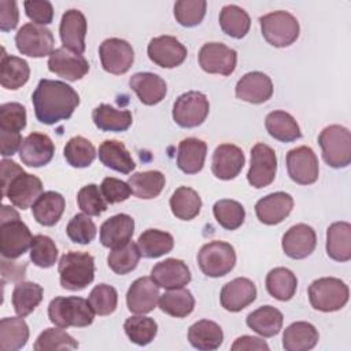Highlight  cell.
<instances>
[{
  "instance_id": "cell-18",
  "label": "cell",
  "mask_w": 351,
  "mask_h": 351,
  "mask_svg": "<svg viewBox=\"0 0 351 351\" xmlns=\"http://www.w3.org/2000/svg\"><path fill=\"white\" fill-rule=\"evenodd\" d=\"M317 245L315 230L306 225L298 223L291 226L282 236L281 247L287 256L292 259H304L307 258Z\"/></svg>"
},
{
  "instance_id": "cell-53",
  "label": "cell",
  "mask_w": 351,
  "mask_h": 351,
  "mask_svg": "<svg viewBox=\"0 0 351 351\" xmlns=\"http://www.w3.org/2000/svg\"><path fill=\"white\" fill-rule=\"evenodd\" d=\"M206 0H178L174 4V18L185 27L199 25L206 15Z\"/></svg>"
},
{
  "instance_id": "cell-24",
  "label": "cell",
  "mask_w": 351,
  "mask_h": 351,
  "mask_svg": "<svg viewBox=\"0 0 351 351\" xmlns=\"http://www.w3.org/2000/svg\"><path fill=\"white\" fill-rule=\"evenodd\" d=\"M59 33L64 48L82 55L85 51L86 19L80 10L71 8L62 15Z\"/></svg>"
},
{
  "instance_id": "cell-16",
  "label": "cell",
  "mask_w": 351,
  "mask_h": 351,
  "mask_svg": "<svg viewBox=\"0 0 351 351\" xmlns=\"http://www.w3.org/2000/svg\"><path fill=\"white\" fill-rule=\"evenodd\" d=\"M147 53L151 62L163 69H174L180 66L188 55L184 44L173 36H159L149 41Z\"/></svg>"
},
{
  "instance_id": "cell-17",
  "label": "cell",
  "mask_w": 351,
  "mask_h": 351,
  "mask_svg": "<svg viewBox=\"0 0 351 351\" xmlns=\"http://www.w3.org/2000/svg\"><path fill=\"white\" fill-rule=\"evenodd\" d=\"M48 70L67 81H77L89 71V63L81 53L62 47L49 55Z\"/></svg>"
},
{
  "instance_id": "cell-32",
  "label": "cell",
  "mask_w": 351,
  "mask_h": 351,
  "mask_svg": "<svg viewBox=\"0 0 351 351\" xmlns=\"http://www.w3.org/2000/svg\"><path fill=\"white\" fill-rule=\"evenodd\" d=\"M326 254L337 262L351 259V225L340 221L332 223L326 230Z\"/></svg>"
},
{
  "instance_id": "cell-43",
  "label": "cell",
  "mask_w": 351,
  "mask_h": 351,
  "mask_svg": "<svg viewBox=\"0 0 351 351\" xmlns=\"http://www.w3.org/2000/svg\"><path fill=\"white\" fill-rule=\"evenodd\" d=\"M159 308L176 318H185L195 308V298L186 288L169 289L159 296Z\"/></svg>"
},
{
  "instance_id": "cell-30",
  "label": "cell",
  "mask_w": 351,
  "mask_h": 351,
  "mask_svg": "<svg viewBox=\"0 0 351 351\" xmlns=\"http://www.w3.org/2000/svg\"><path fill=\"white\" fill-rule=\"evenodd\" d=\"M66 207L64 197L55 192H43L32 206L34 219L43 226H53L62 217Z\"/></svg>"
},
{
  "instance_id": "cell-47",
  "label": "cell",
  "mask_w": 351,
  "mask_h": 351,
  "mask_svg": "<svg viewBox=\"0 0 351 351\" xmlns=\"http://www.w3.org/2000/svg\"><path fill=\"white\" fill-rule=\"evenodd\" d=\"M140 258L141 254L137 244L129 241L121 247L111 248V252L107 256V263L114 273L123 276L133 271L137 267Z\"/></svg>"
},
{
  "instance_id": "cell-22",
  "label": "cell",
  "mask_w": 351,
  "mask_h": 351,
  "mask_svg": "<svg viewBox=\"0 0 351 351\" xmlns=\"http://www.w3.org/2000/svg\"><path fill=\"white\" fill-rule=\"evenodd\" d=\"M55 154V145L49 136L44 133H30L22 141L19 158L29 167H41L51 162Z\"/></svg>"
},
{
  "instance_id": "cell-23",
  "label": "cell",
  "mask_w": 351,
  "mask_h": 351,
  "mask_svg": "<svg viewBox=\"0 0 351 351\" xmlns=\"http://www.w3.org/2000/svg\"><path fill=\"white\" fill-rule=\"evenodd\" d=\"M245 163V156L237 145L221 144L215 148L211 160L213 174L219 180L236 178Z\"/></svg>"
},
{
  "instance_id": "cell-63",
  "label": "cell",
  "mask_w": 351,
  "mask_h": 351,
  "mask_svg": "<svg viewBox=\"0 0 351 351\" xmlns=\"http://www.w3.org/2000/svg\"><path fill=\"white\" fill-rule=\"evenodd\" d=\"M232 351H244V350H256V351H267L269 350V346L265 340L259 339V337H255V336H241V337H237L234 340V343L232 344Z\"/></svg>"
},
{
  "instance_id": "cell-29",
  "label": "cell",
  "mask_w": 351,
  "mask_h": 351,
  "mask_svg": "<svg viewBox=\"0 0 351 351\" xmlns=\"http://www.w3.org/2000/svg\"><path fill=\"white\" fill-rule=\"evenodd\" d=\"M207 144L196 137H186L180 141L177 151V166L185 174H196L204 166Z\"/></svg>"
},
{
  "instance_id": "cell-26",
  "label": "cell",
  "mask_w": 351,
  "mask_h": 351,
  "mask_svg": "<svg viewBox=\"0 0 351 351\" xmlns=\"http://www.w3.org/2000/svg\"><path fill=\"white\" fill-rule=\"evenodd\" d=\"M293 208V199L289 193L274 192L259 199L255 204V214L265 225L282 222Z\"/></svg>"
},
{
  "instance_id": "cell-33",
  "label": "cell",
  "mask_w": 351,
  "mask_h": 351,
  "mask_svg": "<svg viewBox=\"0 0 351 351\" xmlns=\"http://www.w3.org/2000/svg\"><path fill=\"white\" fill-rule=\"evenodd\" d=\"M188 340L192 347L200 351H211L219 348L223 341L221 326L210 319H200L188 329Z\"/></svg>"
},
{
  "instance_id": "cell-45",
  "label": "cell",
  "mask_w": 351,
  "mask_h": 351,
  "mask_svg": "<svg viewBox=\"0 0 351 351\" xmlns=\"http://www.w3.org/2000/svg\"><path fill=\"white\" fill-rule=\"evenodd\" d=\"M137 247L141 256L159 258L173 250L174 239L167 232L159 229H147L138 236Z\"/></svg>"
},
{
  "instance_id": "cell-44",
  "label": "cell",
  "mask_w": 351,
  "mask_h": 351,
  "mask_svg": "<svg viewBox=\"0 0 351 351\" xmlns=\"http://www.w3.org/2000/svg\"><path fill=\"white\" fill-rule=\"evenodd\" d=\"M44 289L32 281H19L12 291V306L19 317H26L41 303Z\"/></svg>"
},
{
  "instance_id": "cell-19",
  "label": "cell",
  "mask_w": 351,
  "mask_h": 351,
  "mask_svg": "<svg viewBox=\"0 0 351 351\" xmlns=\"http://www.w3.org/2000/svg\"><path fill=\"white\" fill-rule=\"evenodd\" d=\"M151 278L159 288H165L167 291L177 289L189 284L191 271L184 261L169 258L158 262L151 269Z\"/></svg>"
},
{
  "instance_id": "cell-37",
  "label": "cell",
  "mask_w": 351,
  "mask_h": 351,
  "mask_svg": "<svg viewBox=\"0 0 351 351\" xmlns=\"http://www.w3.org/2000/svg\"><path fill=\"white\" fill-rule=\"evenodd\" d=\"M30 69L26 60L22 58L7 55L3 48V55L0 60V84L5 89L15 90L25 85L29 80Z\"/></svg>"
},
{
  "instance_id": "cell-35",
  "label": "cell",
  "mask_w": 351,
  "mask_h": 351,
  "mask_svg": "<svg viewBox=\"0 0 351 351\" xmlns=\"http://www.w3.org/2000/svg\"><path fill=\"white\" fill-rule=\"evenodd\" d=\"M99 159L106 167L123 174H129L136 167L130 152L118 140L103 141L99 147Z\"/></svg>"
},
{
  "instance_id": "cell-5",
  "label": "cell",
  "mask_w": 351,
  "mask_h": 351,
  "mask_svg": "<svg viewBox=\"0 0 351 351\" xmlns=\"http://www.w3.org/2000/svg\"><path fill=\"white\" fill-rule=\"evenodd\" d=\"M322 158L333 169H343L351 163V133L341 125H329L318 136Z\"/></svg>"
},
{
  "instance_id": "cell-42",
  "label": "cell",
  "mask_w": 351,
  "mask_h": 351,
  "mask_svg": "<svg viewBox=\"0 0 351 351\" xmlns=\"http://www.w3.org/2000/svg\"><path fill=\"white\" fill-rule=\"evenodd\" d=\"M170 208L173 215L178 219L191 221L199 215L202 199L195 189L189 186H180L170 197Z\"/></svg>"
},
{
  "instance_id": "cell-56",
  "label": "cell",
  "mask_w": 351,
  "mask_h": 351,
  "mask_svg": "<svg viewBox=\"0 0 351 351\" xmlns=\"http://www.w3.org/2000/svg\"><path fill=\"white\" fill-rule=\"evenodd\" d=\"M26 126V108L21 103H4L0 106V132L21 133Z\"/></svg>"
},
{
  "instance_id": "cell-3",
  "label": "cell",
  "mask_w": 351,
  "mask_h": 351,
  "mask_svg": "<svg viewBox=\"0 0 351 351\" xmlns=\"http://www.w3.org/2000/svg\"><path fill=\"white\" fill-rule=\"evenodd\" d=\"M49 321L59 328H84L93 322L95 311L88 300L80 296H58L48 306Z\"/></svg>"
},
{
  "instance_id": "cell-11",
  "label": "cell",
  "mask_w": 351,
  "mask_h": 351,
  "mask_svg": "<svg viewBox=\"0 0 351 351\" xmlns=\"http://www.w3.org/2000/svg\"><path fill=\"white\" fill-rule=\"evenodd\" d=\"M277 173V156L271 147L258 143L251 149V165L247 180L251 186L261 189L274 181Z\"/></svg>"
},
{
  "instance_id": "cell-61",
  "label": "cell",
  "mask_w": 351,
  "mask_h": 351,
  "mask_svg": "<svg viewBox=\"0 0 351 351\" xmlns=\"http://www.w3.org/2000/svg\"><path fill=\"white\" fill-rule=\"evenodd\" d=\"M26 270V263L21 265L18 262H8L5 258L1 259V282L5 284L7 281H23Z\"/></svg>"
},
{
  "instance_id": "cell-34",
  "label": "cell",
  "mask_w": 351,
  "mask_h": 351,
  "mask_svg": "<svg viewBox=\"0 0 351 351\" xmlns=\"http://www.w3.org/2000/svg\"><path fill=\"white\" fill-rule=\"evenodd\" d=\"M282 313L270 306H262L247 315V326L261 335L262 337H273L280 333L282 328Z\"/></svg>"
},
{
  "instance_id": "cell-55",
  "label": "cell",
  "mask_w": 351,
  "mask_h": 351,
  "mask_svg": "<svg viewBox=\"0 0 351 351\" xmlns=\"http://www.w3.org/2000/svg\"><path fill=\"white\" fill-rule=\"evenodd\" d=\"M77 202L81 211L89 217L100 215L107 210L108 204L96 184H88L82 186L77 195Z\"/></svg>"
},
{
  "instance_id": "cell-36",
  "label": "cell",
  "mask_w": 351,
  "mask_h": 351,
  "mask_svg": "<svg viewBox=\"0 0 351 351\" xmlns=\"http://www.w3.org/2000/svg\"><path fill=\"white\" fill-rule=\"evenodd\" d=\"M265 128L273 138L282 143H291L302 137L296 119L289 112L282 110L269 112L265 119Z\"/></svg>"
},
{
  "instance_id": "cell-46",
  "label": "cell",
  "mask_w": 351,
  "mask_h": 351,
  "mask_svg": "<svg viewBox=\"0 0 351 351\" xmlns=\"http://www.w3.org/2000/svg\"><path fill=\"white\" fill-rule=\"evenodd\" d=\"M219 26L225 34L233 38H243L251 26L250 15L239 5L228 4L219 12Z\"/></svg>"
},
{
  "instance_id": "cell-40",
  "label": "cell",
  "mask_w": 351,
  "mask_h": 351,
  "mask_svg": "<svg viewBox=\"0 0 351 351\" xmlns=\"http://www.w3.org/2000/svg\"><path fill=\"white\" fill-rule=\"evenodd\" d=\"M298 288V278L287 267H274L266 276V289L277 300H291Z\"/></svg>"
},
{
  "instance_id": "cell-60",
  "label": "cell",
  "mask_w": 351,
  "mask_h": 351,
  "mask_svg": "<svg viewBox=\"0 0 351 351\" xmlns=\"http://www.w3.org/2000/svg\"><path fill=\"white\" fill-rule=\"evenodd\" d=\"M19 21V12L16 1L0 0V30L10 32L16 27Z\"/></svg>"
},
{
  "instance_id": "cell-1",
  "label": "cell",
  "mask_w": 351,
  "mask_h": 351,
  "mask_svg": "<svg viewBox=\"0 0 351 351\" xmlns=\"http://www.w3.org/2000/svg\"><path fill=\"white\" fill-rule=\"evenodd\" d=\"M32 103L41 123L55 125L73 115L80 104V96L63 81L43 78L32 95Z\"/></svg>"
},
{
  "instance_id": "cell-57",
  "label": "cell",
  "mask_w": 351,
  "mask_h": 351,
  "mask_svg": "<svg viewBox=\"0 0 351 351\" xmlns=\"http://www.w3.org/2000/svg\"><path fill=\"white\" fill-rule=\"evenodd\" d=\"M96 225L86 214L74 215L67 223L66 233L73 243L89 244L96 236Z\"/></svg>"
},
{
  "instance_id": "cell-12",
  "label": "cell",
  "mask_w": 351,
  "mask_h": 351,
  "mask_svg": "<svg viewBox=\"0 0 351 351\" xmlns=\"http://www.w3.org/2000/svg\"><path fill=\"white\" fill-rule=\"evenodd\" d=\"M99 56L101 66L107 73L121 75L132 67L134 51L126 40L111 37L100 44Z\"/></svg>"
},
{
  "instance_id": "cell-31",
  "label": "cell",
  "mask_w": 351,
  "mask_h": 351,
  "mask_svg": "<svg viewBox=\"0 0 351 351\" xmlns=\"http://www.w3.org/2000/svg\"><path fill=\"white\" fill-rule=\"evenodd\" d=\"M319 335L315 326L306 321L292 322L282 335V347L287 351H307L315 347Z\"/></svg>"
},
{
  "instance_id": "cell-58",
  "label": "cell",
  "mask_w": 351,
  "mask_h": 351,
  "mask_svg": "<svg viewBox=\"0 0 351 351\" xmlns=\"http://www.w3.org/2000/svg\"><path fill=\"white\" fill-rule=\"evenodd\" d=\"M100 191H101V195H103L104 200L108 204L125 202L132 193L130 186H129L128 182L121 181V180L114 178V177H106L101 181Z\"/></svg>"
},
{
  "instance_id": "cell-41",
  "label": "cell",
  "mask_w": 351,
  "mask_h": 351,
  "mask_svg": "<svg viewBox=\"0 0 351 351\" xmlns=\"http://www.w3.org/2000/svg\"><path fill=\"white\" fill-rule=\"evenodd\" d=\"M166 178L163 173L158 170L138 171L129 177L128 184L130 186L132 193L138 199H154L159 196L165 186Z\"/></svg>"
},
{
  "instance_id": "cell-6",
  "label": "cell",
  "mask_w": 351,
  "mask_h": 351,
  "mask_svg": "<svg viewBox=\"0 0 351 351\" xmlns=\"http://www.w3.org/2000/svg\"><path fill=\"white\" fill-rule=\"evenodd\" d=\"M348 287L336 277H321L308 287V300L313 308L332 313L343 308L348 302Z\"/></svg>"
},
{
  "instance_id": "cell-9",
  "label": "cell",
  "mask_w": 351,
  "mask_h": 351,
  "mask_svg": "<svg viewBox=\"0 0 351 351\" xmlns=\"http://www.w3.org/2000/svg\"><path fill=\"white\" fill-rule=\"evenodd\" d=\"M210 111L208 99L204 93L189 90L180 95L173 104V119L181 128H196L202 125Z\"/></svg>"
},
{
  "instance_id": "cell-20",
  "label": "cell",
  "mask_w": 351,
  "mask_h": 351,
  "mask_svg": "<svg viewBox=\"0 0 351 351\" xmlns=\"http://www.w3.org/2000/svg\"><path fill=\"white\" fill-rule=\"evenodd\" d=\"M256 298L255 284L245 277H237L226 282L219 295L221 306L230 313H237L250 306Z\"/></svg>"
},
{
  "instance_id": "cell-39",
  "label": "cell",
  "mask_w": 351,
  "mask_h": 351,
  "mask_svg": "<svg viewBox=\"0 0 351 351\" xmlns=\"http://www.w3.org/2000/svg\"><path fill=\"white\" fill-rule=\"evenodd\" d=\"M29 326L23 317H7L0 321V350L16 351L26 346Z\"/></svg>"
},
{
  "instance_id": "cell-28",
  "label": "cell",
  "mask_w": 351,
  "mask_h": 351,
  "mask_svg": "<svg viewBox=\"0 0 351 351\" xmlns=\"http://www.w3.org/2000/svg\"><path fill=\"white\" fill-rule=\"evenodd\" d=\"M134 232V221L128 214H117L106 219L100 226V243L107 248H117L130 241Z\"/></svg>"
},
{
  "instance_id": "cell-7",
  "label": "cell",
  "mask_w": 351,
  "mask_h": 351,
  "mask_svg": "<svg viewBox=\"0 0 351 351\" xmlns=\"http://www.w3.org/2000/svg\"><path fill=\"white\" fill-rule=\"evenodd\" d=\"M263 38L276 48L293 44L299 37V22L288 11H273L259 18Z\"/></svg>"
},
{
  "instance_id": "cell-25",
  "label": "cell",
  "mask_w": 351,
  "mask_h": 351,
  "mask_svg": "<svg viewBox=\"0 0 351 351\" xmlns=\"http://www.w3.org/2000/svg\"><path fill=\"white\" fill-rule=\"evenodd\" d=\"M236 96L252 104L267 101L273 95V82L270 77L262 71H250L244 74L236 84Z\"/></svg>"
},
{
  "instance_id": "cell-38",
  "label": "cell",
  "mask_w": 351,
  "mask_h": 351,
  "mask_svg": "<svg viewBox=\"0 0 351 351\" xmlns=\"http://www.w3.org/2000/svg\"><path fill=\"white\" fill-rule=\"evenodd\" d=\"M96 128L103 132H125L130 128L133 118L129 110H117L110 104H100L92 111Z\"/></svg>"
},
{
  "instance_id": "cell-51",
  "label": "cell",
  "mask_w": 351,
  "mask_h": 351,
  "mask_svg": "<svg viewBox=\"0 0 351 351\" xmlns=\"http://www.w3.org/2000/svg\"><path fill=\"white\" fill-rule=\"evenodd\" d=\"M213 213L217 222L226 230L240 228L245 218V210L241 203L232 199H221L215 202Z\"/></svg>"
},
{
  "instance_id": "cell-59",
  "label": "cell",
  "mask_w": 351,
  "mask_h": 351,
  "mask_svg": "<svg viewBox=\"0 0 351 351\" xmlns=\"http://www.w3.org/2000/svg\"><path fill=\"white\" fill-rule=\"evenodd\" d=\"M25 12L33 23L37 25H48L53 18V7L48 0H26L23 3Z\"/></svg>"
},
{
  "instance_id": "cell-8",
  "label": "cell",
  "mask_w": 351,
  "mask_h": 351,
  "mask_svg": "<svg viewBox=\"0 0 351 351\" xmlns=\"http://www.w3.org/2000/svg\"><path fill=\"white\" fill-rule=\"evenodd\" d=\"M197 263L207 277L226 276L236 265V252L233 245L226 241L214 240L204 244L197 254Z\"/></svg>"
},
{
  "instance_id": "cell-2",
  "label": "cell",
  "mask_w": 351,
  "mask_h": 351,
  "mask_svg": "<svg viewBox=\"0 0 351 351\" xmlns=\"http://www.w3.org/2000/svg\"><path fill=\"white\" fill-rule=\"evenodd\" d=\"M33 236L19 214L10 206L1 207L0 252L3 258L16 259L32 245Z\"/></svg>"
},
{
  "instance_id": "cell-4",
  "label": "cell",
  "mask_w": 351,
  "mask_h": 351,
  "mask_svg": "<svg viewBox=\"0 0 351 351\" xmlns=\"http://www.w3.org/2000/svg\"><path fill=\"white\" fill-rule=\"evenodd\" d=\"M60 285L69 291H82L95 278V259L88 252L70 251L58 263Z\"/></svg>"
},
{
  "instance_id": "cell-10",
  "label": "cell",
  "mask_w": 351,
  "mask_h": 351,
  "mask_svg": "<svg viewBox=\"0 0 351 351\" xmlns=\"http://www.w3.org/2000/svg\"><path fill=\"white\" fill-rule=\"evenodd\" d=\"M15 44L22 55L30 58L49 56L55 51L52 32L37 23H25L15 34Z\"/></svg>"
},
{
  "instance_id": "cell-49",
  "label": "cell",
  "mask_w": 351,
  "mask_h": 351,
  "mask_svg": "<svg viewBox=\"0 0 351 351\" xmlns=\"http://www.w3.org/2000/svg\"><path fill=\"white\" fill-rule=\"evenodd\" d=\"M123 329L132 343L137 346H147L156 336L158 324L152 318L141 314L128 318L123 324Z\"/></svg>"
},
{
  "instance_id": "cell-64",
  "label": "cell",
  "mask_w": 351,
  "mask_h": 351,
  "mask_svg": "<svg viewBox=\"0 0 351 351\" xmlns=\"http://www.w3.org/2000/svg\"><path fill=\"white\" fill-rule=\"evenodd\" d=\"M0 167H1V188L5 186L16 174L23 171V169L16 162L5 158L0 162Z\"/></svg>"
},
{
  "instance_id": "cell-13",
  "label": "cell",
  "mask_w": 351,
  "mask_h": 351,
  "mask_svg": "<svg viewBox=\"0 0 351 351\" xmlns=\"http://www.w3.org/2000/svg\"><path fill=\"white\" fill-rule=\"evenodd\" d=\"M1 192L11 204L21 210H26L33 206L37 197L43 193V182L37 176L29 174L23 170L3 186Z\"/></svg>"
},
{
  "instance_id": "cell-14",
  "label": "cell",
  "mask_w": 351,
  "mask_h": 351,
  "mask_svg": "<svg viewBox=\"0 0 351 351\" xmlns=\"http://www.w3.org/2000/svg\"><path fill=\"white\" fill-rule=\"evenodd\" d=\"M237 63V52L222 43H206L199 51V64L208 74L230 75Z\"/></svg>"
},
{
  "instance_id": "cell-62",
  "label": "cell",
  "mask_w": 351,
  "mask_h": 351,
  "mask_svg": "<svg viewBox=\"0 0 351 351\" xmlns=\"http://www.w3.org/2000/svg\"><path fill=\"white\" fill-rule=\"evenodd\" d=\"M21 133L15 132H0V145H1V156H12L16 151H19L22 145Z\"/></svg>"
},
{
  "instance_id": "cell-48",
  "label": "cell",
  "mask_w": 351,
  "mask_h": 351,
  "mask_svg": "<svg viewBox=\"0 0 351 351\" xmlns=\"http://www.w3.org/2000/svg\"><path fill=\"white\" fill-rule=\"evenodd\" d=\"M63 155L70 166L84 169L92 165V162L95 160L96 149L89 140L82 136H75L66 143L63 148Z\"/></svg>"
},
{
  "instance_id": "cell-27",
  "label": "cell",
  "mask_w": 351,
  "mask_h": 351,
  "mask_svg": "<svg viewBox=\"0 0 351 351\" xmlns=\"http://www.w3.org/2000/svg\"><path fill=\"white\" fill-rule=\"evenodd\" d=\"M129 86L136 92L138 100L145 106L160 103L167 92V85L163 78L154 73H136L129 80Z\"/></svg>"
},
{
  "instance_id": "cell-52",
  "label": "cell",
  "mask_w": 351,
  "mask_h": 351,
  "mask_svg": "<svg viewBox=\"0 0 351 351\" xmlns=\"http://www.w3.org/2000/svg\"><path fill=\"white\" fill-rule=\"evenodd\" d=\"M58 247L55 241L45 234L33 236L30 245V261L43 269H48L56 263Z\"/></svg>"
},
{
  "instance_id": "cell-21",
  "label": "cell",
  "mask_w": 351,
  "mask_h": 351,
  "mask_svg": "<svg viewBox=\"0 0 351 351\" xmlns=\"http://www.w3.org/2000/svg\"><path fill=\"white\" fill-rule=\"evenodd\" d=\"M159 296V287L155 281L151 277H140L129 287L126 304L134 314H147L156 307Z\"/></svg>"
},
{
  "instance_id": "cell-50",
  "label": "cell",
  "mask_w": 351,
  "mask_h": 351,
  "mask_svg": "<svg viewBox=\"0 0 351 351\" xmlns=\"http://www.w3.org/2000/svg\"><path fill=\"white\" fill-rule=\"evenodd\" d=\"M36 351H62L78 348L77 340L70 336L63 328H47L40 333L33 344Z\"/></svg>"
},
{
  "instance_id": "cell-54",
  "label": "cell",
  "mask_w": 351,
  "mask_h": 351,
  "mask_svg": "<svg viewBox=\"0 0 351 351\" xmlns=\"http://www.w3.org/2000/svg\"><path fill=\"white\" fill-rule=\"evenodd\" d=\"M88 302L97 315H110L115 311L118 304V293L117 289L107 284L96 285L89 296Z\"/></svg>"
},
{
  "instance_id": "cell-15",
  "label": "cell",
  "mask_w": 351,
  "mask_h": 351,
  "mask_svg": "<svg viewBox=\"0 0 351 351\" xmlns=\"http://www.w3.org/2000/svg\"><path fill=\"white\" fill-rule=\"evenodd\" d=\"M287 170L292 181L299 185H310L318 180V158L314 151L302 145L287 154Z\"/></svg>"
}]
</instances>
